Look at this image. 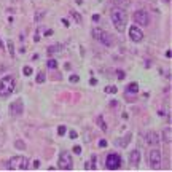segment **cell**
Returning <instances> with one entry per match:
<instances>
[{"mask_svg":"<svg viewBox=\"0 0 172 172\" xmlns=\"http://www.w3.org/2000/svg\"><path fill=\"white\" fill-rule=\"evenodd\" d=\"M112 23H113V26L116 27V30L120 32H124V29H126V24H127V14H126V11L123 8H113L112 10Z\"/></svg>","mask_w":172,"mask_h":172,"instance_id":"obj_1","label":"cell"},{"mask_svg":"<svg viewBox=\"0 0 172 172\" xmlns=\"http://www.w3.org/2000/svg\"><path fill=\"white\" fill-rule=\"evenodd\" d=\"M65 132H67V127H65V126H59V127H58V134H59V136H64Z\"/></svg>","mask_w":172,"mask_h":172,"instance_id":"obj_22","label":"cell"},{"mask_svg":"<svg viewBox=\"0 0 172 172\" xmlns=\"http://www.w3.org/2000/svg\"><path fill=\"white\" fill-rule=\"evenodd\" d=\"M92 37L96 38L97 42H101L102 45H105V46H112V45H113V38H112V35H110L108 32L99 29V27L92 29Z\"/></svg>","mask_w":172,"mask_h":172,"instance_id":"obj_4","label":"cell"},{"mask_svg":"<svg viewBox=\"0 0 172 172\" xmlns=\"http://www.w3.org/2000/svg\"><path fill=\"white\" fill-rule=\"evenodd\" d=\"M143 137H145V142L150 143V145H153V147H156L159 143V137H158L156 132H153V131L145 132V136H143Z\"/></svg>","mask_w":172,"mask_h":172,"instance_id":"obj_11","label":"cell"},{"mask_svg":"<svg viewBox=\"0 0 172 172\" xmlns=\"http://www.w3.org/2000/svg\"><path fill=\"white\" fill-rule=\"evenodd\" d=\"M163 140L166 143H169L172 140V131H170V127H166V129L163 131Z\"/></svg>","mask_w":172,"mask_h":172,"instance_id":"obj_13","label":"cell"},{"mask_svg":"<svg viewBox=\"0 0 172 172\" xmlns=\"http://www.w3.org/2000/svg\"><path fill=\"white\" fill-rule=\"evenodd\" d=\"M62 24H64V26H67V27H69V21H67V19H62Z\"/></svg>","mask_w":172,"mask_h":172,"instance_id":"obj_36","label":"cell"},{"mask_svg":"<svg viewBox=\"0 0 172 172\" xmlns=\"http://www.w3.org/2000/svg\"><path fill=\"white\" fill-rule=\"evenodd\" d=\"M129 38H131L132 42L139 43V42H142V40H143V32L139 29V27L132 26L131 29H129Z\"/></svg>","mask_w":172,"mask_h":172,"instance_id":"obj_10","label":"cell"},{"mask_svg":"<svg viewBox=\"0 0 172 172\" xmlns=\"http://www.w3.org/2000/svg\"><path fill=\"white\" fill-rule=\"evenodd\" d=\"M34 40H35V42H40V32H37V34H35Z\"/></svg>","mask_w":172,"mask_h":172,"instance_id":"obj_33","label":"cell"},{"mask_svg":"<svg viewBox=\"0 0 172 172\" xmlns=\"http://www.w3.org/2000/svg\"><path fill=\"white\" fill-rule=\"evenodd\" d=\"M134 21L137 24H140V26H148L150 16H148V13L145 11V10H137V11L134 13Z\"/></svg>","mask_w":172,"mask_h":172,"instance_id":"obj_7","label":"cell"},{"mask_svg":"<svg viewBox=\"0 0 172 172\" xmlns=\"http://www.w3.org/2000/svg\"><path fill=\"white\" fill-rule=\"evenodd\" d=\"M14 78L11 75H5L3 78H0V97H8L10 94L14 92Z\"/></svg>","mask_w":172,"mask_h":172,"instance_id":"obj_2","label":"cell"},{"mask_svg":"<svg viewBox=\"0 0 172 172\" xmlns=\"http://www.w3.org/2000/svg\"><path fill=\"white\" fill-rule=\"evenodd\" d=\"M139 91V85L137 83H129V85H127V88H126V92H132V94H136Z\"/></svg>","mask_w":172,"mask_h":172,"instance_id":"obj_14","label":"cell"},{"mask_svg":"<svg viewBox=\"0 0 172 172\" xmlns=\"http://www.w3.org/2000/svg\"><path fill=\"white\" fill-rule=\"evenodd\" d=\"M7 46H8V53H10V56L14 58V43L11 40H8L7 42Z\"/></svg>","mask_w":172,"mask_h":172,"instance_id":"obj_15","label":"cell"},{"mask_svg":"<svg viewBox=\"0 0 172 172\" xmlns=\"http://www.w3.org/2000/svg\"><path fill=\"white\" fill-rule=\"evenodd\" d=\"M116 91H118V89H116L115 86H108V88H105V92H110V94H115Z\"/></svg>","mask_w":172,"mask_h":172,"instance_id":"obj_26","label":"cell"},{"mask_svg":"<svg viewBox=\"0 0 172 172\" xmlns=\"http://www.w3.org/2000/svg\"><path fill=\"white\" fill-rule=\"evenodd\" d=\"M112 2L116 5V7H123V5H126V0H112Z\"/></svg>","mask_w":172,"mask_h":172,"instance_id":"obj_25","label":"cell"},{"mask_svg":"<svg viewBox=\"0 0 172 172\" xmlns=\"http://www.w3.org/2000/svg\"><path fill=\"white\" fill-rule=\"evenodd\" d=\"M35 81H37V83H43V81H45V73H43V72H38Z\"/></svg>","mask_w":172,"mask_h":172,"instance_id":"obj_18","label":"cell"},{"mask_svg":"<svg viewBox=\"0 0 172 172\" xmlns=\"http://www.w3.org/2000/svg\"><path fill=\"white\" fill-rule=\"evenodd\" d=\"M73 153L80 155V153H81V147H80V145H75V147H73Z\"/></svg>","mask_w":172,"mask_h":172,"instance_id":"obj_28","label":"cell"},{"mask_svg":"<svg viewBox=\"0 0 172 172\" xmlns=\"http://www.w3.org/2000/svg\"><path fill=\"white\" fill-rule=\"evenodd\" d=\"M48 67H49V69H58V62H56L54 59H49V61H48Z\"/></svg>","mask_w":172,"mask_h":172,"instance_id":"obj_21","label":"cell"},{"mask_svg":"<svg viewBox=\"0 0 172 172\" xmlns=\"http://www.w3.org/2000/svg\"><path fill=\"white\" fill-rule=\"evenodd\" d=\"M124 77H126V75H124V72H123V70H120V72H118V78H120V80H124Z\"/></svg>","mask_w":172,"mask_h":172,"instance_id":"obj_30","label":"cell"},{"mask_svg":"<svg viewBox=\"0 0 172 172\" xmlns=\"http://www.w3.org/2000/svg\"><path fill=\"white\" fill-rule=\"evenodd\" d=\"M59 45H51V46H49L48 48V54H54V53H58L59 51Z\"/></svg>","mask_w":172,"mask_h":172,"instance_id":"obj_16","label":"cell"},{"mask_svg":"<svg viewBox=\"0 0 172 172\" xmlns=\"http://www.w3.org/2000/svg\"><path fill=\"white\" fill-rule=\"evenodd\" d=\"M58 164H59V169H62V170H70V169H72V156H70L67 152H61Z\"/></svg>","mask_w":172,"mask_h":172,"instance_id":"obj_6","label":"cell"},{"mask_svg":"<svg viewBox=\"0 0 172 172\" xmlns=\"http://www.w3.org/2000/svg\"><path fill=\"white\" fill-rule=\"evenodd\" d=\"M23 73H24L26 77H30V75H32V67H29V65H26V67L23 69Z\"/></svg>","mask_w":172,"mask_h":172,"instance_id":"obj_20","label":"cell"},{"mask_svg":"<svg viewBox=\"0 0 172 172\" xmlns=\"http://www.w3.org/2000/svg\"><path fill=\"white\" fill-rule=\"evenodd\" d=\"M97 123H99V126H101L102 131H107V124L104 123V118H102V116H97Z\"/></svg>","mask_w":172,"mask_h":172,"instance_id":"obj_17","label":"cell"},{"mask_svg":"<svg viewBox=\"0 0 172 172\" xmlns=\"http://www.w3.org/2000/svg\"><path fill=\"white\" fill-rule=\"evenodd\" d=\"M150 164H152L153 169H158L159 164H161V152L158 148H153L150 152Z\"/></svg>","mask_w":172,"mask_h":172,"instance_id":"obj_8","label":"cell"},{"mask_svg":"<svg viewBox=\"0 0 172 172\" xmlns=\"http://www.w3.org/2000/svg\"><path fill=\"white\" fill-rule=\"evenodd\" d=\"M43 16H45V11H42V10H40V11H37V14H35V23H40Z\"/></svg>","mask_w":172,"mask_h":172,"instance_id":"obj_19","label":"cell"},{"mask_svg":"<svg viewBox=\"0 0 172 172\" xmlns=\"http://www.w3.org/2000/svg\"><path fill=\"white\" fill-rule=\"evenodd\" d=\"M105 167L110 169V170H116L121 167V158L118 153H110L107 155V158H105Z\"/></svg>","mask_w":172,"mask_h":172,"instance_id":"obj_5","label":"cell"},{"mask_svg":"<svg viewBox=\"0 0 172 172\" xmlns=\"http://www.w3.org/2000/svg\"><path fill=\"white\" fill-rule=\"evenodd\" d=\"M166 56H167V58H172V51H170V49H169V51H166Z\"/></svg>","mask_w":172,"mask_h":172,"instance_id":"obj_35","label":"cell"},{"mask_svg":"<svg viewBox=\"0 0 172 172\" xmlns=\"http://www.w3.org/2000/svg\"><path fill=\"white\" fill-rule=\"evenodd\" d=\"M99 147H101V148L107 147V140H104V139H102V140H99Z\"/></svg>","mask_w":172,"mask_h":172,"instance_id":"obj_29","label":"cell"},{"mask_svg":"<svg viewBox=\"0 0 172 172\" xmlns=\"http://www.w3.org/2000/svg\"><path fill=\"white\" fill-rule=\"evenodd\" d=\"M14 145H16V148H19V150H24V148H26L24 142H21V140H16V142H14Z\"/></svg>","mask_w":172,"mask_h":172,"instance_id":"obj_24","label":"cell"},{"mask_svg":"<svg viewBox=\"0 0 172 172\" xmlns=\"http://www.w3.org/2000/svg\"><path fill=\"white\" fill-rule=\"evenodd\" d=\"M29 159L24 158V156H13L11 159L8 161V169L16 170V169H21V170H27L29 169Z\"/></svg>","mask_w":172,"mask_h":172,"instance_id":"obj_3","label":"cell"},{"mask_svg":"<svg viewBox=\"0 0 172 172\" xmlns=\"http://www.w3.org/2000/svg\"><path fill=\"white\" fill-rule=\"evenodd\" d=\"M69 136H70V139H77V132H75V131H70Z\"/></svg>","mask_w":172,"mask_h":172,"instance_id":"obj_31","label":"cell"},{"mask_svg":"<svg viewBox=\"0 0 172 172\" xmlns=\"http://www.w3.org/2000/svg\"><path fill=\"white\" fill-rule=\"evenodd\" d=\"M89 83H91V85H97V80H96V78H91Z\"/></svg>","mask_w":172,"mask_h":172,"instance_id":"obj_34","label":"cell"},{"mask_svg":"<svg viewBox=\"0 0 172 172\" xmlns=\"http://www.w3.org/2000/svg\"><path fill=\"white\" fill-rule=\"evenodd\" d=\"M72 83H77V81H80V77L78 75H70V78H69Z\"/></svg>","mask_w":172,"mask_h":172,"instance_id":"obj_27","label":"cell"},{"mask_svg":"<svg viewBox=\"0 0 172 172\" xmlns=\"http://www.w3.org/2000/svg\"><path fill=\"white\" fill-rule=\"evenodd\" d=\"M34 167H35V169L40 167V161H38V159H35V161H34Z\"/></svg>","mask_w":172,"mask_h":172,"instance_id":"obj_32","label":"cell"},{"mask_svg":"<svg viewBox=\"0 0 172 172\" xmlns=\"http://www.w3.org/2000/svg\"><path fill=\"white\" fill-rule=\"evenodd\" d=\"M129 161H131V164L137 166L139 163H140V152H139V150H132V152L129 153Z\"/></svg>","mask_w":172,"mask_h":172,"instance_id":"obj_12","label":"cell"},{"mask_svg":"<svg viewBox=\"0 0 172 172\" xmlns=\"http://www.w3.org/2000/svg\"><path fill=\"white\" fill-rule=\"evenodd\" d=\"M23 112H24V104H23V101H14V102H11V105H10V113H11L13 116L23 115Z\"/></svg>","mask_w":172,"mask_h":172,"instance_id":"obj_9","label":"cell"},{"mask_svg":"<svg viewBox=\"0 0 172 172\" xmlns=\"http://www.w3.org/2000/svg\"><path fill=\"white\" fill-rule=\"evenodd\" d=\"M72 16L75 18V21H77V23H78V24H81V16H80L78 13H77V11H72Z\"/></svg>","mask_w":172,"mask_h":172,"instance_id":"obj_23","label":"cell"}]
</instances>
